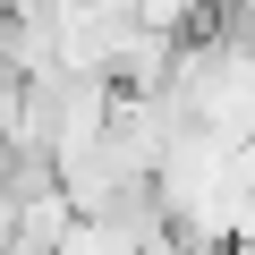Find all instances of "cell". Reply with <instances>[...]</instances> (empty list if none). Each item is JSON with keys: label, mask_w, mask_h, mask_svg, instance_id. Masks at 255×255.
Here are the masks:
<instances>
[{"label": "cell", "mask_w": 255, "mask_h": 255, "mask_svg": "<svg viewBox=\"0 0 255 255\" xmlns=\"http://www.w3.org/2000/svg\"><path fill=\"white\" fill-rule=\"evenodd\" d=\"M128 9H136V26H153V34L187 43V26H204V17H213V0H128Z\"/></svg>", "instance_id": "cell-1"}]
</instances>
